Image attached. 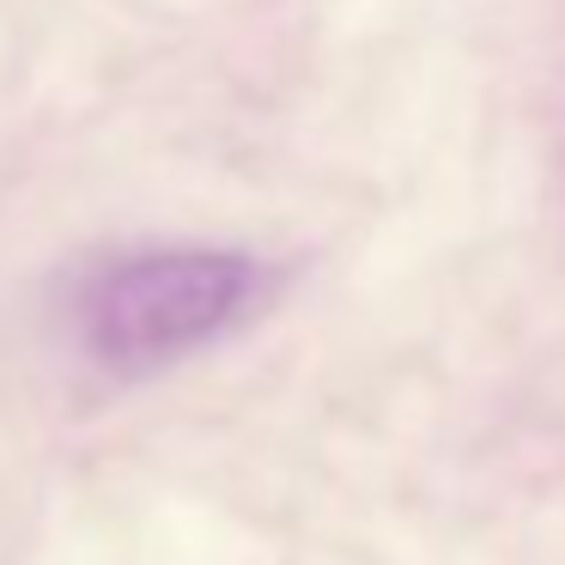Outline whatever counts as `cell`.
<instances>
[{
	"mask_svg": "<svg viewBox=\"0 0 565 565\" xmlns=\"http://www.w3.org/2000/svg\"><path fill=\"white\" fill-rule=\"evenodd\" d=\"M262 268L244 249H140L104 268L79 298V334L98 365L147 377L220 341L249 310Z\"/></svg>",
	"mask_w": 565,
	"mask_h": 565,
	"instance_id": "1",
	"label": "cell"
}]
</instances>
